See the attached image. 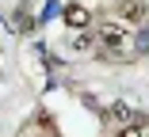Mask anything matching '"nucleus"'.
I'll return each instance as SVG.
<instances>
[{
  "label": "nucleus",
  "mask_w": 149,
  "mask_h": 137,
  "mask_svg": "<svg viewBox=\"0 0 149 137\" xmlns=\"http://www.w3.org/2000/svg\"><path fill=\"white\" fill-rule=\"evenodd\" d=\"M118 19L123 23H145V0H123L118 4Z\"/></svg>",
  "instance_id": "f257e3e1"
},
{
  "label": "nucleus",
  "mask_w": 149,
  "mask_h": 137,
  "mask_svg": "<svg viewBox=\"0 0 149 137\" xmlns=\"http://www.w3.org/2000/svg\"><path fill=\"white\" fill-rule=\"evenodd\" d=\"M65 23L80 31V27H88V23H92V15H88V8H80V4H69V8H65Z\"/></svg>",
  "instance_id": "f03ea898"
},
{
  "label": "nucleus",
  "mask_w": 149,
  "mask_h": 137,
  "mask_svg": "<svg viewBox=\"0 0 149 137\" xmlns=\"http://www.w3.org/2000/svg\"><path fill=\"white\" fill-rule=\"evenodd\" d=\"M103 42L115 50V46H126V31L123 27H103Z\"/></svg>",
  "instance_id": "7ed1b4c3"
},
{
  "label": "nucleus",
  "mask_w": 149,
  "mask_h": 137,
  "mask_svg": "<svg viewBox=\"0 0 149 137\" xmlns=\"http://www.w3.org/2000/svg\"><path fill=\"white\" fill-rule=\"evenodd\" d=\"M115 137H145V133H141V126H123Z\"/></svg>",
  "instance_id": "20e7f679"
}]
</instances>
